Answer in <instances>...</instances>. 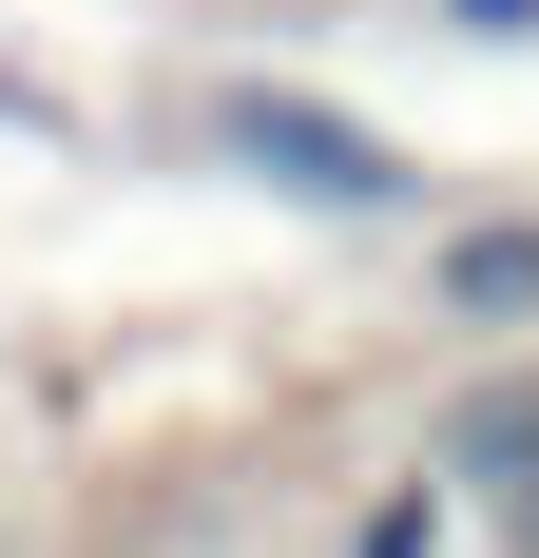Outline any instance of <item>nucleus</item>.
Here are the masks:
<instances>
[{
  "mask_svg": "<svg viewBox=\"0 0 539 558\" xmlns=\"http://www.w3.org/2000/svg\"><path fill=\"white\" fill-rule=\"evenodd\" d=\"M213 155H231V173H270V193H309V213H405V193H424L385 135H347V116H309V97H231V116H213Z\"/></svg>",
  "mask_w": 539,
  "mask_h": 558,
  "instance_id": "f257e3e1",
  "label": "nucleus"
},
{
  "mask_svg": "<svg viewBox=\"0 0 539 558\" xmlns=\"http://www.w3.org/2000/svg\"><path fill=\"white\" fill-rule=\"evenodd\" d=\"M443 289H463V308H539V231H482V251H443Z\"/></svg>",
  "mask_w": 539,
  "mask_h": 558,
  "instance_id": "7ed1b4c3",
  "label": "nucleus"
},
{
  "mask_svg": "<svg viewBox=\"0 0 539 558\" xmlns=\"http://www.w3.org/2000/svg\"><path fill=\"white\" fill-rule=\"evenodd\" d=\"M347 558H443V482H405V501H385V520H367Z\"/></svg>",
  "mask_w": 539,
  "mask_h": 558,
  "instance_id": "20e7f679",
  "label": "nucleus"
},
{
  "mask_svg": "<svg viewBox=\"0 0 539 558\" xmlns=\"http://www.w3.org/2000/svg\"><path fill=\"white\" fill-rule=\"evenodd\" d=\"M443 482L520 501V482H539V386H482V404H463V424H443Z\"/></svg>",
  "mask_w": 539,
  "mask_h": 558,
  "instance_id": "f03ea898",
  "label": "nucleus"
}]
</instances>
